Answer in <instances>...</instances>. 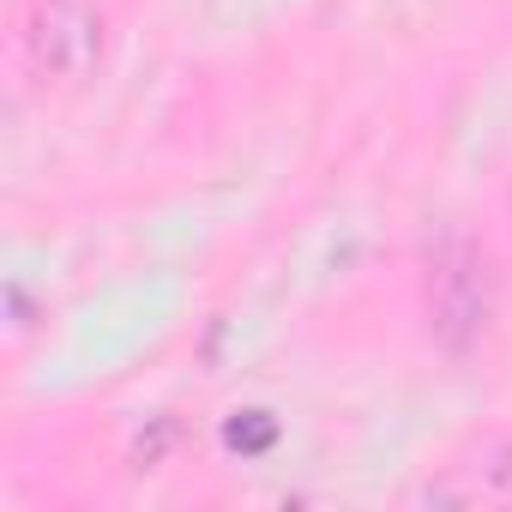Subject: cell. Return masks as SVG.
<instances>
[{
	"instance_id": "obj_1",
	"label": "cell",
	"mask_w": 512,
	"mask_h": 512,
	"mask_svg": "<svg viewBox=\"0 0 512 512\" xmlns=\"http://www.w3.org/2000/svg\"><path fill=\"white\" fill-rule=\"evenodd\" d=\"M494 320V266L488 253L470 241V235H452L440 253H434V278H428V326L434 338L464 356Z\"/></svg>"
},
{
	"instance_id": "obj_2",
	"label": "cell",
	"mask_w": 512,
	"mask_h": 512,
	"mask_svg": "<svg viewBox=\"0 0 512 512\" xmlns=\"http://www.w3.org/2000/svg\"><path fill=\"white\" fill-rule=\"evenodd\" d=\"M25 55L43 79L79 85L103 61V19L85 0H37L25 19Z\"/></svg>"
},
{
	"instance_id": "obj_3",
	"label": "cell",
	"mask_w": 512,
	"mask_h": 512,
	"mask_svg": "<svg viewBox=\"0 0 512 512\" xmlns=\"http://www.w3.org/2000/svg\"><path fill=\"white\" fill-rule=\"evenodd\" d=\"M223 446L241 452V458L272 452V446H278V416H272V410H235V416L223 422Z\"/></svg>"
},
{
	"instance_id": "obj_4",
	"label": "cell",
	"mask_w": 512,
	"mask_h": 512,
	"mask_svg": "<svg viewBox=\"0 0 512 512\" xmlns=\"http://www.w3.org/2000/svg\"><path fill=\"white\" fill-rule=\"evenodd\" d=\"M476 470H482V476H488L500 494H512V440H506V446H494V452H488Z\"/></svg>"
}]
</instances>
